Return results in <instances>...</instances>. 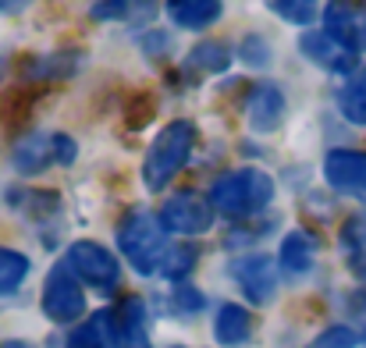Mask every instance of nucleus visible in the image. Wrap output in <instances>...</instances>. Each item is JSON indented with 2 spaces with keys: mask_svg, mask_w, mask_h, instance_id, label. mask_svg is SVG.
<instances>
[{
  "mask_svg": "<svg viewBox=\"0 0 366 348\" xmlns=\"http://www.w3.org/2000/svg\"><path fill=\"white\" fill-rule=\"evenodd\" d=\"M118 249L122 256L139 270V274H157L171 252L167 245V228L160 224V214L146 210V207H135L128 210L118 224Z\"/></svg>",
  "mask_w": 366,
  "mask_h": 348,
  "instance_id": "1",
  "label": "nucleus"
},
{
  "mask_svg": "<svg viewBox=\"0 0 366 348\" xmlns=\"http://www.w3.org/2000/svg\"><path fill=\"white\" fill-rule=\"evenodd\" d=\"M274 199V178L259 167H235L224 171L214 185H210V203L217 214L245 221L252 214H259L263 207H270Z\"/></svg>",
  "mask_w": 366,
  "mask_h": 348,
  "instance_id": "2",
  "label": "nucleus"
},
{
  "mask_svg": "<svg viewBox=\"0 0 366 348\" xmlns=\"http://www.w3.org/2000/svg\"><path fill=\"white\" fill-rule=\"evenodd\" d=\"M192 146H196V124L192 121H171L167 128H160V135L153 139L146 160H142V182L149 192H160L167 189L178 171L189 164L192 156Z\"/></svg>",
  "mask_w": 366,
  "mask_h": 348,
  "instance_id": "3",
  "label": "nucleus"
},
{
  "mask_svg": "<svg viewBox=\"0 0 366 348\" xmlns=\"http://www.w3.org/2000/svg\"><path fill=\"white\" fill-rule=\"evenodd\" d=\"M79 156V142L64 131H25L14 146H11V167L25 178L43 174L50 164H64L71 167Z\"/></svg>",
  "mask_w": 366,
  "mask_h": 348,
  "instance_id": "4",
  "label": "nucleus"
},
{
  "mask_svg": "<svg viewBox=\"0 0 366 348\" xmlns=\"http://www.w3.org/2000/svg\"><path fill=\"white\" fill-rule=\"evenodd\" d=\"M64 263H68V270H71L79 281L93 284L97 292H114L118 281H122V263L114 259V252L104 249L100 242H89V238L71 242Z\"/></svg>",
  "mask_w": 366,
  "mask_h": 348,
  "instance_id": "5",
  "label": "nucleus"
},
{
  "mask_svg": "<svg viewBox=\"0 0 366 348\" xmlns=\"http://www.w3.org/2000/svg\"><path fill=\"white\" fill-rule=\"evenodd\" d=\"M43 313L50 324H75L86 317V295H82V284L79 277L68 270V263H57L50 274H46V284H43V299H39Z\"/></svg>",
  "mask_w": 366,
  "mask_h": 348,
  "instance_id": "6",
  "label": "nucleus"
},
{
  "mask_svg": "<svg viewBox=\"0 0 366 348\" xmlns=\"http://www.w3.org/2000/svg\"><path fill=\"white\" fill-rule=\"evenodd\" d=\"M214 203L210 196H199L192 189H182L164 199L160 207V224L171 234H207L214 228Z\"/></svg>",
  "mask_w": 366,
  "mask_h": 348,
  "instance_id": "7",
  "label": "nucleus"
},
{
  "mask_svg": "<svg viewBox=\"0 0 366 348\" xmlns=\"http://www.w3.org/2000/svg\"><path fill=\"white\" fill-rule=\"evenodd\" d=\"M232 277L235 284L242 288V295L252 302V306H270L274 295H277V267L267 252H249V256H239L232 259Z\"/></svg>",
  "mask_w": 366,
  "mask_h": 348,
  "instance_id": "8",
  "label": "nucleus"
},
{
  "mask_svg": "<svg viewBox=\"0 0 366 348\" xmlns=\"http://www.w3.org/2000/svg\"><path fill=\"white\" fill-rule=\"evenodd\" d=\"M324 32H331L352 54H363L366 50V0H327L324 4Z\"/></svg>",
  "mask_w": 366,
  "mask_h": 348,
  "instance_id": "9",
  "label": "nucleus"
},
{
  "mask_svg": "<svg viewBox=\"0 0 366 348\" xmlns=\"http://www.w3.org/2000/svg\"><path fill=\"white\" fill-rule=\"evenodd\" d=\"M299 50H302V57L306 61H313L317 68H324V71H335V75H356L360 68H356V61H360V54H352L345 43H338L331 32H324V29H306L302 36H299Z\"/></svg>",
  "mask_w": 366,
  "mask_h": 348,
  "instance_id": "10",
  "label": "nucleus"
},
{
  "mask_svg": "<svg viewBox=\"0 0 366 348\" xmlns=\"http://www.w3.org/2000/svg\"><path fill=\"white\" fill-rule=\"evenodd\" d=\"M324 178L335 192L366 203V149H331L324 156Z\"/></svg>",
  "mask_w": 366,
  "mask_h": 348,
  "instance_id": "11",
  "label": "nucleus"
},
{
  "mask_svg": "<svg viewBox=\"0 0 366 348\" xmlns=\"http://www.w3.org/2000/svg\"><path fill=\"white\" fill-rule=\"evenodd\" d=\"M285 111H288L285 93H281L274 82H256V86L245 93V117H249V124H252L256 131H263V135L281 128Z\"/></svg>",
  "mask_w": 366,
  "mask_h": 348,
  "instance_id": "12",
  "label": "nucleus"
},
{
  "mask_svg": "<svg viewBox=\"0 0 366 348\" xmlns=\"http://www.w3.org/2000/svg\"><path fill=\"white\" fill-rule=\"evenodd\" d=\"M82 61L86 57L79 50H54V54H43V57H25L18 64V71L32 86V82H50V79H71L82 68Z\"/></svg>",
  "mask_w": 366,
  "mask_h": 348,
  "instance_id": "13",
  "label": "nucleus"
},
{
  "mask_svg": "<svg viewBox=\"0 0 366 348\" xmlns=\"http://www.w3.org/2000/svg\"><path fill=\"white\" fill-rule=\"evenodd\" d=\"M114 313V334H118V348H153L149 345V327H146V302L139 295L122 299Z\"/></svg>",
  "mask_w": 366,
  "mask_h": 348,
  "instance_id": "14",
  "label": "nucleus"
},
{
  "mask_svg": "<svg viewBox=\"0 0 366 348\" xmlns=\"http://www.w3.org/2000/svg\"><path fill=\"white\" fill-rule=\"evenodd\" d=\"M232 64V50L217 39H207V43H196L185 61H182V79L185 82H199V79H210V75H221L228 71Z\"/></svg>",
  "mask_w": 366,
  "mask_h": 348,
  "instance_id": "15",
  "label": "nucleus"
},
{
  "mask_svg": "<svg viewBox=\"0 0 366 348\" xmlns=\"http://www.w3.org/2000/svg\"><path fill=\"white\" fill-rule=\"evenodd\" d=\"M164 11H167L171 25H178L185 32H199V29H210L224 14V0H167Z\"/></svg>",
  "mask_w": 366,
  "mask_h": 348,
  "instance_id": "16",
  "label": "nucleus"
},
{
  "mask_svg": "<svg viewBox=\"0 0 366 348\" xmlns=\"http://www.w3.org/2000/svg\"><path fill=\"white\" fill-rule=\"evenodd\" d=\"M252 331H256V320L245 306H221L217 309V320H214V338L221 342L224 348H242L252 342Z\"/></svg>",
  "mask_w": 366,
  "mask_h": 348,
  "instance_id": "17",
  "label": "nucleus"
},
{
  "mask_svg": "<svg viewBox=\"0 0 366 348\" xmlns=\"http://www.w3.org/2000/svg\"><path fill=\"white\" fill-rule=\"evenodd\" d=\"M313 259H317V238H313V234L292 232L285 242H281V256H277V263H281L285 277H292V281L306 277V274L313 270Z\"/></svg>",
  "mask_w": 366,
  "mask_h": 348,
  "instance_id": "18",
  "label": "nucleus"
},
{
  "mask_svg": "<svg viewBox=\"0 0 366 348\" xmlns=\"http://www.w3.org/2000/svg\"><path fill=\"white\" fill-rule=\"evenodd\" d=\"M68 348H118V334H114V313L100 309L93 313L86 324H79L68 334Z\"/></svg>",
  "mask_w": 366,
  "mask_h": 348,
  "instance_id": "19",
  "label": "nucleus"
},
{
  "mask_svg": "<svg viewBox=\"0 0 366 348\" xmlns=\"http://www.w3.org/2000/svg\"><path fill=\"white\" fill-rule=\"evenodd\" d=\"M160 0H97L93 4V21H122V25H139L149 21Z\"/></svg>",
  "mask_w": 366,
  "mask_h": 348,
  "instance_id": "20",
  "label": "nucleus"
},
{
  "mask_svg": "<svg viewBox=\"0 0 366 348\" xmlns=\"http://www.w3.org/2000/svg\"><path fill=\"white\" fill-rule=\"evenodd\" d=\"M4 199L18 214L32 217V221H43V217L61 214V196L57 192H46V189H14V192H4Z\"/></svg>",
  "mask_w": 366,
  "mask_h": 348,
  "instance_id": "21",
  "label": "nucleus"
},
{
  "mask_svg": "<svg viewBox=\"0 0 366 348\" xmlns=\"http://www.w3.org/2000/svg\"><path fill=\"white\" fill-rule=\"evenodd\" d=\"M36 96H39L36 86H18V89H11V93L0 100V121H4V128H11V131L25 128L32 111H36Z\"/></svg>",
  "mask_w": 366,
  "mask_h": 348,
  "instance_id": "22",
  "label": "nucleus"
},
{
  "mask_svg": "<svg viewBox=\"0 0 366 348\" xmlns=\"http://www.w3.org/2000/svg\"><path fill=\"white\" fill-rule=\"evenodd\" d=\"M29 267L32 263H29L25 252L0 245V299H7V295H14L21 288V281L29 277Z\"/></svg>",
  "mask_w": 366,
  "mask_h": 348,
  "instance_id": "23",
  "label": "nucleus"
},
{
  "mask_svg": "<svg viewBox=\"0 0 366 348\" xmlns=\"http://www.w3.org/2000/svg\"><path fill=\"white\" fill-rule=\"evenodd\" d=\"M338 111L349 117L352 124H366V64L345 82V89L338 93Z\"/></svg>",
  "mask_w": 366,
  "mask_h": 348,
  "instance_id": "24",
  "label": "nucleus"
},
{
  "mask_svg": "<svg viewBox=\"0 0 366 348\" xmlns=\"http://www.w3.org/2000/svg\"><path fill=\"white\" fill-rule=\"evenodd\" d=\"M196 259H199V249L196 245H189V242H178V245H171V252H167V259H164V267H160V274H167L171 281H185V274L196 267Z\"/></svg>",
  "mask_w": 366,
  "mask_h": 348,
  "instance_id": "25",
  "label": "nucleus"
},
{
  "mask_svg": "<svg viewBox=\"0 0 366 348\" xmlns=\"http://www.w3.org/2000/svg\"><path fill=\"white\" fill-rule=\"evenodd\" d=\"M267 7L292 25H310L317 18V0H267Z\"/></svg>",
  "mask_w": 366,
  "mask_h": 348,
  "instance_id": "26",
  "label": "nucleus"
},
{
  "mask_svg": "<svg viewBox=\"0 0 366 348\" xmlns=\"http://www.w3.org/2000/svg\"><path fill=\"white\" fill-rule=\"evenodd\" d=\"M360 345V331L349 324H335L327 331H320L306 348H356Z\"/></svg>",
  "mask_w": 366,
  "mask_h": 348,
  "instance_id": "27",
  "label": "nucleus"
},
{
  "mask_svg": "<svg viewBox=\"0 0 366 348\" xmlns=\"http://www.w3.org/2000/svg\"><path fill=\"white\" fill-rule=\"evenodd\" d=\"M342 245H345V252H349V256L366 252V210L352 214V217L342 224Z\"/></svg>",
  "mask_w": 366,
  "mask_h": 348,
  "instance_id": "28",
  "label": "nucleus"
},
{
  "mask_svg": "<svg viewBox=\"0 0 366 348\" xmlns=\"http://www.w3.org/2000/svg\"><path fill=\"white\" fill-rule=\"evenodd\" d=\"M239 61L245 68H267L270 64V46L263 36H245L239 43Z\"/></svg>",
  "mask_w": 366,
  "mask_h": 348,
  "instance_id": "29",
  "label": "nucleus"
},
{
  "mask_svg": "<svg viewBox=\"0 0 366 348\" xmlns=\"http://www.w3.org/2000/svg\"><path fill=\"white\" fill-rule=\"evenodd\" d=\"M157 114V100L149 96V93H139L132 104H128V111H124V124L132 128V131H139V128H146L149 121Z\"/></svg>",
  "mask_w": 366,
  "mask_h": 348,
  "instance_id": "30",
  "label": "nucleus"
},
{
  "mask_svg": "<svg viewBox=\"0 0 366 348\" xmlns=\"http://www.w3.org/2000/svg\"><path fill=\"white\" fill-rule=\"evenodd\" d=\"M207 302H203V295L196 292V288H189V284H178L174 288V309L178 313H199Z\"/></svg>",
  "mask_w": 366,
  "mask_h": 348,
  "instance_id": "31",
  "label": "nucleus"
},
{
  "mask_svg": "<svg viewBox=\"0 0 366 348\" xmlns=\"http://www.w3.org/2000/svg\"><path fill=\"white\" fill-rule=\"evenodd\" d=\"M139 43H142V54H146L149 61H160V57L171 54V39H167L164 32H149V36H142Z\"/></svg>",
  "mask_w": 366,
  "mask_h": 348,
  "instance_id": "32",
  "label": "nucleus"
},
{
  "mask_svg": "<svg viewBox=\"0 0 366 348\" xmlns=\"http://www.w3.org/2000/svg\"><path fill=\"white\" fill-rule=\"evenodd\" d=\"M29 4H32V0H0V14H7V18H14V14H21V11H29Z\"/></svg>",
  "mask_w": 366,
  "mask_h": 348,
  "instance_id": "33",
  "label": "nucleus"
},
{
  "mask_svg": "<svg viewBox=\"0 0 366 348\" xmlns=\"http://www.w3.org/2000/svg\"><path fill=\"white\" fill-rule=\"evenodd\" d=\"M349 270H352V274H356V277L366 284V252H360V256H349Z\"/></svg>",
  "mask_w": 366,
  "mask_h": 348,
  "instance_id": "34",
  "label": "nucleus"
},
{
  "mask_svg": "<svg viewBox=\"0 0 366 348\" xmlns=\"http://www.w3.org/2000/svg\"><path fill=\"white\" fill-rule=\"evenodd\" d=\"M0 348H36V345H29V342H18V338H11V342H0Z\"/></svg>",
  "mask_w": 366,
  "mask_h": 348,
  "instance_id": "35",
  "label": "nucleus"
},
{
  "mask_svg": "<svg viewBox=\"0 0 366 348\" xmlns=\"http://www.w3.org/2000/svg\"><path fill=\"white\" fill-rule=\"evenodd\" d=\"M4 75H7V61L0 57V79H4Z\"/></svg>",
  "mask_w": 366,
  "mask_h": 348,
  "instance_id": "36",
  "label": "nucleus"
},
{
  "mask_svg": "<svg viewBox=\"0 0 366 348\" xmlns=\"http://www.w3.org/2000/svg\"><path fill=\"white\" fill-rule=\"evenodd\" d=\"M174 348H182V345H174Z\"/></svg>",
  "mask_w": 366,
  "mask_h": 348,
  "instance_id": "37",
  "label": "nucleus"
}]
</instances>
